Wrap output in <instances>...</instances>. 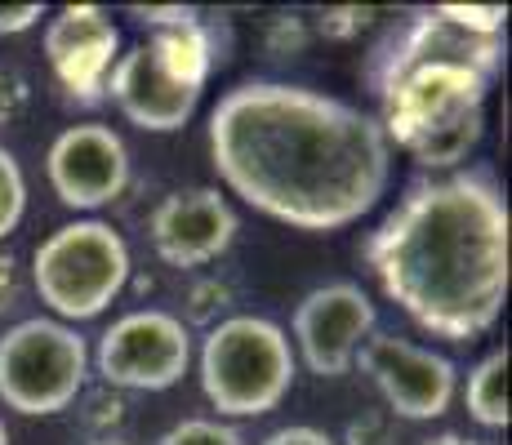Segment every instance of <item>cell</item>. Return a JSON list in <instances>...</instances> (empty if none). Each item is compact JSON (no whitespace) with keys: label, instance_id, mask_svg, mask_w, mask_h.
I'll return each mask as SVG.
<instances>
[{"label":"cell","instance_id":"obj_1","mask_svg":"<svg viewBox=\"0 0 512 445\" xmlns=\"http://www.w3.org/2000/svg\"><path fill=\"white\" fill-rule=\"evenodd\" d=\"M210 165L250 210L299 232H339L388 192L392 143L379 116L343 98L245 81L210 112Z\"/></svg>","mask_w":512,"mask_h":445},{"label":"cell","instance_id":"obj_2","mask_svg":"<svg viewBox=\"0 0 512 445\" xmlns=\"http://www.w3.org/2000/svg\"><path fill=\"white\" fill-rule=\"evenodd\" d=\"M508 227V201L486 170L432 178L370 232L366 267L419 330L468 343L508 303Z\"/></svg>","mask_w":512,"mask_h":445},{"label":"cell","instance_id":"obj_3","mask_svg":"<svg viewBox=\"0 0 512 445\" xmlns=\"http://www.w3.org/2000/svg\"><path fill=\"white\" fill-rule=\"evenodd\" d=\"M504 49L446 27L437 14L397 45L383 81V134L423 170L464 165L486 130L490 76L499 72Z\"/></svg>","mask_w":512,"mask_h":445},{"label":"cell","instance_id":"obj_4","mask_svg":"<svg viewBox=\"0 0 512 445\" xmlns=\"http://www.w3.org/2000/svg\"><path fill=\"white\" fill-rule=\"evenodd\" d=\"M214 72V36L196 18L183 27H161L143 45L125 49L107 76L103 94L121 107L130 125L147 134H174L192 121L201 89Z\"/></svg>","mask_w":512,"mask_h":445},{"label":"cell","instance_id":"obj_5","mask_svg":"<svg viewBox=\"0 0 512 445\" xmlns=\"http://www.w3.org/2000/svg\"><path fill=\"white\" fill-rule=\"evenodd\" d=\"M201 392L219 419H259L290 397L299 361L290 334L268 316H223L201 339Z\"/></svg>","mask_w":512,"mask_h":445},{"label":"cell","instance_id":"obj_6","mask_svg":"<svg viewBox=\"0 0 512 445\" xmlns=\"http://www.w3.org/2000/svg\"><path fill=\"white\" fill-rule=\"evenodd\" d=\"M130 281V250L103 219L63 223L36 245L32 285L54 321H94L121 299Z\"/></svg>","mask_w":512,"mask_h":445},{"label":"cell","instance_id":"obj_7","mask_svg":"<svg viewBox=\"0 0 512 445\" xmlns=\"http://www.w3.org/2000/svg\"><path fill=\"white\" fill-rule=\"evenodd\" d=\"M90 348L72 325L27 316L0 334V401L27 419L63 414L85 392Z\"/></svg>","mask_w":512,"mask_h":445},{"label":"cell","instance_id":"obj_8","mask_svg":"<svg viewBox=\"0 0 512 445\" xmlns=\"http://www.w3.org/2000/svg\"><path fill=\"white\" fill-rule=\"evenodd\" d=\"M192 365V330L165 308H139L116 316L94 348L103 383L125 392H165Z\"/></svg>","mask_w":512,"mask_h":445},{"label":"cell","instance_id":"obj_9","mask_svg":"<svg viewBox=\"0 0 512 445\" xmlns=\"http://www.w3.org/2000/svg\"><path fill=\"white\" fill-rule=\"evenodd\" d=\"M379 330V308L357 281L317 285L299 299L290 321L294 361H303L321 379H339L352 370L361 343Z\"/></svg>","mask_w":512,"mask_h":445},{"label":"cell","instance_id":"obj_10","mask_svg":"<svg viewBox=\"0 0 512 445\" xmlns=\"http://www.w3.org/2000/svg\"><path fill=\"white\" fill-rule=\"evenodd\" d=\"M352 365H361V374L379 388L383 405H388L397 419H410V423L441 419L459 392V370L450 356L419 348V343L383 334V330H374L370 339L361 343Z\"/></svg>","mask_w":512,"mask_h":445},{"label":"cell","instance_id":"obj_11","mask_svg":"<svg viewBox=\"0 0 512 445\" xmlns=\"http://www.w3.org/2000/svg\"><path fill=\"white\" fill-rule=\"evenodd\" d=\"M45 174L67 210H103L130 187V147L112 125H67L49 143Z\"/></svg>","mask_w":512,"mask_h":445},{"label":"cell","instance_id":"obj_12","mask_svg":"<svg viewBox=\"0 0 512 445\" xmlns=\"http://www.w3.org/2000/svg\"><path fill=\"white\" fill-rule=\"evenodd\" d=\"M236 232H241V223H236V210L219 187L170 192L147 219L152 250L161 254V263L179 267V272H196V267L214 263L219 254H228Z\"/></svg>","mask_w":512,"mask_h":445},{"label":"cell","instance_id":"obj_13","mask_svg":"<svg viewBox=\"0 0 512 445\" xmlns=\"http://www.w3.org/2000/svg\"><path fill=\"white\" fill-rule=\"evenodd\" d=\"M45 58L67 94L94 103V98H103L107 76L121 58V32H116L107 9L67 5L45 27Z\"/></svg>","mask_w":512,"mask_h":445},{"label":"cell","instance_id":"obj_14","mask_svg":"<svg viewBox=\"0 0 512 445\" xmlns=\"http://www.w3.org/2000/svg\"><path fill=\"white\" fill-rule=\"evenodd\" d=\"M464 405H468L472 423H481V428H490V432L508 428V348L486 352L468 370Z\"/></svg>","mask_w":512,"mask_h":445},{"label":"cell","instance_id":"obj_15","mask_svg":"<svg viewBox=\"0 0 512 445\" xmlns=\"http://www.w3.org/2000/svg\"><path fill=\"white\" fill-rule=\"evenodd\" d=\"M27 214V178H23V165L18 156L0 143V241L23 223Z\"/></svg>","mask_w":512,"mask_h":445},{"label":"cell","instance_id":"obj_16","mask_svg":"<svg viewBox=\"0 0 512 445\" xmlns=\"http://www.w3.org/2000/svg\"><path fill=\"white\" fill-rule=\"evenodd\" d=\"M432 14H437L446 27H455V32H464V36H481V41H499V32H504V18H508V9H504V5H486V9H468V5H441V9H432Z\"/></svg>","mask_w":512,"mask_h":445},{"label":"cell","instance_id":"obj_17","mask_svg":"<svg viewBox=\"0 0 512 445\" xmlns=\"http://www.w3.org/2000/svg\"><path fill=\"white\" fill-rule=\"evenodd\" d=\"M156 445H245V437L223 419H183L170 432H161Z\"/></svg>","mask_w":512,"mask_h":445},{"label":"cell","instance_id":"obj_18","mask_svg":"<svg viewBox=\"0 0 512 445\" xmlns=\"http://www.w3.org/2000/svg\"><path fill=\"white\" fill-rule=\"evenodd\" d=\"M187 303H192V308H187L183 325H219V312L232 303V290L223 281H201Z\"/></svg>","mask_w":512,"mask_h":445},{"label":"cell","instance_id":"obj_19","mask_svg":"<svg viewBox=\"0 0 512 445\" xmlns=\"http://www.w3.org/2000/svg\"><path fill=\"white\" fill-rule=\"evenodd\" d=\"M348 445H392V428L383 414H361L348 423Z\"/></svg>","mask_w":512,"mask_h":445},{"label":"cell","instance_id":"obj_20","mask_svg":"<svg viewBox=\"0 0 512 445\" xmlns=\"http://www.w3.org/2000/svg\"><path fill=\"white\" fill-rule=\"evenodd\" d=\"M45 18V5H0V36H18Z\"/></svg>","mask_w":512,"mask_h":445},{"label":"cell","instance_id":"obj_21","mask_svg":"<svg viewBox=\"0 0 512 445\" xmlns=\"http://www.w3.org/2000/svg\"><path fill=\"white\" fill-rule=\"evenodd\" d=\"M259 445H339V441L321 428H308V423H290V428H277L272 437H263Z\"/></svg>","mask_w":512,"mask_h":445},{"label":"cell","instance_id":"obj_22","mask_svg":"<svg viewBox=\"0 0 512 445\" xmlns=\"http://www.w3.org/2000/svg\"><path fill=\"white\" fill-rule=\"evenodd\" d=\"M134 18H139L143 27H156V32H161V27H183V23H196V9H130Z\"/></svg>","mask_w":512,"mask_h":445},{"label":"cell","instance_id":"obj_23","mask_svg":"<svg viewBox=\"0 0 512 445\" xmlns=\"http://www.w3.org/2000/svg\"><path fill=\"white\" fill-rule=\"evenodd\" d=\"M423 445H486V441L464 437V432H441V437H432V441H423Z\"/></svg>","mask_w":512,"mask_h":445},{"label":"cell","instance_id":"obj_24","mask_svg":"<svg viewBox=\"0 0 512 445\" xmlns=\"http://www.w3.org/2000/svg\"><path fill=\"white\" fill-rule=\"evenodd\" d=\"M90 445H130V441H121V437H98V441H90Z\"/></svg>","mask_w":512,"mask_h":445},{"label":"cell","instance_id":"obj_25","mask_svg":"<svg viewBox=\"0 0 512 445\" xmlns=\"http://www.w3.org/2000/svg\"><path fill=\"white\" fill-rule=\"evenodd\" d=\"M0 445H9V428H5V419H0Z\"/></svg>","mask_w":512,"mask_h":445}]
</instances>
